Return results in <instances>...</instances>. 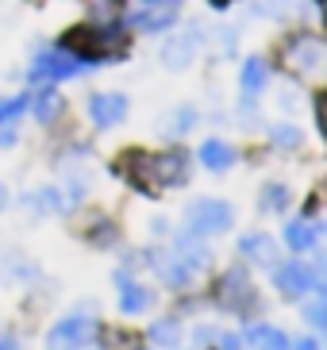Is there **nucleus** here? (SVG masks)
Here are the masks:
<instances>
[{"label":"nucleus","mask_w":327,"mask_h":350,"mask_svg":"<svg viewBox=\"0 0 327 350\" xmlns=\"http://www.w3.org/2000/svg\"><path fill=\"white\" fill-rule=\"evenodd\" d=\"M62 46L92 66V62H104V58H120L127 51V39L116 31L112 23H89V27H73Z\"/></svg>","instance_id":"obj_2"},{"label":"nucleus","mask_w":327,"mask_h":350,"mask_svg":"<svg viewBox=\"0 0 327 350\" xmlns=\"http://www.w3.org/2000/svg\"><path fill=\"white\" fill-rule=\"evenodd\" d=\"M274 285H277V293L289 297V300H300V297H308L312 288H319L316 285V273H312L304 262H285V266H277Z\"/></svg>","instance_id":"obj_8"},{"label":"nucleus","mask_w":327,"mask_h":350,"mask_svg":"<svg viewBox=\"0 0 327 350\" xmlns=\"http://www.w3.org/2000/svg\"><path fill=\"white\" fill-rule=\"evenodd\" d=\"M270 143L293 150V146H300V131H297V127H289V124H281V127H274V131H270Z\"/></svg>","instance_id":"obj_23"},{"label":"nucleus","mask_w":327,"mask_h":350,"mask_svg":"<svg viewBox=\"0 0 327 350\" xmlns=\"http://www.w3.org/2000/svg\"><path fill=\"white\" fill-rule=\"evenodd\" d=\"M200 162H205L212 174H224L227 165L235 162V150H231L224 139H205V146H200Z\"/></svg>","instance_id":"obj_15"},{"label":"nucleus","mask_w":327,"mask_h":350,"mask_svg":"<svg viewBox=\"0 0 327 350\" xmlns=\"http://www.w3.org/2000/svg\"><path fill=\"white\" fill-rule=\"evenodd\" d=\"M120 308H123V312H143V308H151V288H143L139 281L120 278Z\"/></svg>","instance_id":"obj_17"},{"label":"nucleus","mask_w":327,"mask_h":350,"mask_svg":"<svg viewBox=\"0 0 327 350\" xmlns=\"http://www.w3.org/2000/svg\"><path fill=\"white\" fill-rule=\"evenodd\" d=\"M185 219H189V231H193V235H224L227 227L235 224V208L227 204V200L205 196V200H193V204H189Z\"/></svg>","instance_id":"obj_3"},{"label":"nucleus","mask_w":327,"mask_h":350,"mask_svg":"<svg viewBox=\"0 0 327 350\" xmlns=\"http://www.w3.org/2000/svg\"><path fill=\"white\" fill-rule=\"evenodd\" d=\"M151 339L158 347H177L181 342V327H177V319H154L151 323Z\"/></svg>","instance_id":"obj_20"},{"label":"nucleus","mask_w":327,"mask_h":350,"mask_svg":"<svg viewBox=\"0 0 327 350\" xmlns=\"http://www.w3.org/2000/svg\"><path fill=\"white\" fill-rule=\"evenodd\" d=\"M31 108H35V120H39L42 127H51L54 120H58L62 112H66V100H62L58 93H54V89H42L39 96H35V100H27Z\"/></svg>","instance_id":"obj_16"},{"label":"nucleus","mask_w":327,"mask_h":350,"mask_svg":"<svg viewBox=\"0 0 327 350\" xmlns=\"http://www.w3.org/2000/svg\"><path fill=\"white\" fill-rule=\"evenodd\" d=\"M89 116L96 127H116L127 116V96L123 93H96L89 100Z\"/></svg>","instance_id":"obj_11"},{"label":"nucleus","mask_w":327,"mask_h":350,"mask_svg":"<svg viewBox=\"0 0 327 350\" xmlns=\"http://www.w3.org/2000/svg\"><path fill=\"white\" fill-rule=\"evenodd\" d=\"M239 254H246L250 262H258V266H274V262H277L274 239L262 235V231H254V235H243V239H239Z\"/></svg>","instance_id":"obj_13"},{"label":"nucleus","mask_w":327,"mask_h":350,"mask_svg":"<svg viewBox=\"0 0 327 350\" xmlns=\"http://www.w3.org/2000/svg\"><path fill=\"white\" fill-rule=\"evenodd\" d=\"M220 350H243V339L239 335H220Z\"/></svg>","instance_id":"obj_27"},{"label":"nucleus","mask_w":327,"mask_h":350,"mask_svg":"<svg viewBox=\"0 0 327 350\" xmlns=\"http://www.w3.org/2000/svg\"><path fill=\"white\" fill-rule=\"evenodd\" d=\"M177 12H181V0H143V8L131 16V23L139 31H166V27H174Z\"/></svg>","instance_id":"obj_9"},{"label":"nucleus","mask_w":327,"mask_h":350,"mask_svg":"<svg viewBox=\"0 0 327 350\" xmlns=\"http://www.w3.org/2000/svg\"><path fill=\"white\" fill-rule=\"evenodd\" d=\"M285 204H289V189L285 185H266L262 196H258V208H262V212H281Z\"/></svg>","instance_id":"obj_21"},{"label":"nucleus","mask_w":327,"mask_h":350,"mask_svg":"<svg viewBox=\"0 0 327 350\" xmlns=\"http://www.w3.org/2000/svg\"><path fill=\"white\" fill-rule=\"evenodd\" d=\"M239 85H243V104L250 108L254 96L266 89V62H262V58H246L243 73H239Z\"/></svg>","instance_id":"obj_14"},{"label":"nucleus","mask_w":327,"mask_h":350,"mask_svg":"<svg viewBox=\"0 0 327 350\" xmlns=\"http://www.w3.org/2000/svg\"><path fill=\"white\" fill-rule=\"evenodd\" d=\"M8 350H16V347H8Z\"/></svg>","instance_id":"obj_31"},{"label":"nucleus","mask_w":327,"mask_h":350,"mask_svg":"<svg viewBox=\"0 0 327 350\" xmlns=\"http://www.w3.org/2000/svg\"><path fill=\"white\" fill-rule=\"evenodd\" d=\"M85 70H89V62L70 51H42L31 66V77L35 81H66V77H77Z\"/></svg>","instance_id":"obj_6"},{"label":"nucleus","mask_w":327,"mask_h":350,"mask_svg":"<svg viewBox=\"0 0 327 350\" xmlns=\"http://www.w3.org/2000/svg\"><path fill=\"white\" fill-rule=\"evenodd\" d=\"M285 243L300 254V250H308L316 243V227L304 224V219H293V224H285Z\"/></svg>","instance_id":"obj_18"},{"label":"nucleus","mask_w":327,"mask_h":350,"mask_svg":"<svg viewBox=\"0 0 327 350\" xmlns=\"http://www.w3.org/2000/svg\"><path fill=\"white\" fill-rule=\"evenodd\" d=\"M23 112H27V96H4L0 100V124H12Z\"/></svg>","instance_id":"obj_22"},{"label":"nucleus","mask_w":327,"mask_h":350,"mask_svg":"<svg viewBox=\"0 0 327 350\" xmlns=\"http://www.w3.org/2000/svg\"><path fill=\"white\" fill-rule=\"evenodd\" d=\"M123 174L135 189L154 196L166 185H181L189 177V165H185V154H139V150H127L123 154Z\"/></svg>","instance_id":"obj_1"},{"label":"nucleus","mask_w":327,"mask_h":350,"mask_svg":"<svg viewBox=\"0 0 327 350\" xmlns=\"http://www.w3.org/2000/svg\"><path fill=\"white\" fill-rule=\"evenodd\" d=\"M193 124H196V112H193V108H181V112L170 120V135H185Z\"/></svg>","instance_id":"obj_25"},{"label":"nucleus","mask_w":327,"mask_h":350,"mask_svg":"<svg viewBox=\"0 0 327 350\" xmlns=\"http://www.w3.org/2000/svg\"><path fill=\"white\" fill-rule=\"evenodd\" d=\"M324 312H327V300H324V297H316L312 304H308L304 316H308V323H312V327H327V316H324Z\"/></svg>","instance_id":"obj_26"},{"label":"nucleus","mask_w":327,"mask_h":350,"mask_svg":"<svg viewBox=\"0 0 327 350\" xmlns=\"http://www.w3.org/2000/svg\"><path fill=\"white\" fill-rule=\"evenodd\" d=\"M8 204V193H4V185H0V208Z\"/></svg>","instance_id":"obj_29"},{"label":"nucleus","mask_w":327,"mask_h":350,"mask_svg":"<svg viewBox=\"0 0 327 350\" xmlns=\"http://www.w3.org/2000/svg\"><path fill=\"white\" fill-rule=\"evenodd\" d=\"M281 62L293 73H304V77H316L324 70V42L316 35H293V39L281 46Z\"/></svg>","instance_id":"obj_5"},{"label":"nucleus","mask_w":327,"mask_h":350,"mask_svg":"<svg viewBox=\"0 0 327 350\" xmlns=\"http://www.w3.org/2000/svg\"><path fill=\"white\" fill-rule=\"evenodd\" d=\"M96 319L92 316H66L62 323H54L47 335V350H89L96 339Z\"/></svg>","instance_id":"obj_4"},{"label":"nucleus","mask_w":327,"mask_h":350,"mask_svg":"<svg viewBox=\"0 0 327 350\" xmlns=\"http://www.w3.org/2000/svg\"><path fill=\"white\" fill-rule=\"evenodd\" d=\"M8 347H12V342H8V339H4V335H0V350H8Z\"/></svg>","instance_id":"obj_30"},{"label":"nucleus","mask_w":327,"mask_h":350,"mask_svg":"<svg viewBox=\"0 0 327 350\" xmlns=\"http://www.w3.org/2000/svg\"><path fill=\"white\" fill-rule=\"evenodd\" d=\"M139 347H143V339L135 331H112L108 335V350H139Z\"/></svg>","instance_id":"obj_24"},{"label":"nucleus","mask_w":327,"mask_h":350,"mask_svg":"<svg viewBox=\"0 0 327 350\" xmlns=\"http://www.w3.org/2000/svg\"><path fill=\"white\" fill-rule=\"evenodd\" d=\"M250 342L258 350H289V335L277 327H254L250 331Z\"/></svg>","instance_id":"obj_19"},{"label":"nucleus","mask_w":327,"mask_h":350,"mask_svg":"<svg viewBox=\"0 0 327 350\" xmlns=\"http://www.w3.org/2000/svg\"><path fill=\"white\" fill-rule=\"evenodd\" d=\"M289 350H319L316 339H300V342H289Z\"/></svg>","instance_id":"obj_28"},{"label":"nucleus","mask_w":327,"mask_h":350,"mask_svg":"<svg viewBox=\"0 0 327 350\" xmlns=\"http://www.w3.org/2000/svg\"><path fill=\"white\" fill-rule=\"evenodd\" d=\"M154 269H158V278H162L170 288H185L189 281L196 278V269L189 266V262H185L177 250H170V254H158V258H154Z\"/></svg>","instance_id":"obj_12"},{"label":"nucleus","mask_w":327,"mask_h":350,"mask_svg":"<svg viewBox=\"0 0 327 350\" xmlns=\"http://www.w3.org/2000/svg\"><path fill=\"white\" fill-rule=\"evenodd\" d=\"M215 300L224 304V308H235V312H246L254 304V285L246 278L243 269H227L220 285H215Z\"/></svg>","instance_id":"obj_7"},{"label":"nucleus","mask_w":327,"mask_h":350,"mask_svg":"<svg viewBox=\"0 0 327 350\" xmlns=\"http://www.w3.org/2000/svg\"><path fill=\"white\" fill-rule=\"evenodd\" d=\"M196 46H200V31H196V27H189V31L174 35V39L162 46V62L170 66V70H185V66L196 58Z\"/></svg>","instance_id":"obj_10"}]
</instances>
